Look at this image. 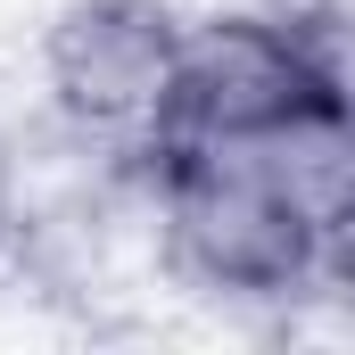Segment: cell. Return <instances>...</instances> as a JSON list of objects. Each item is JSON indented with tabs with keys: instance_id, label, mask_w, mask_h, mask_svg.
I'll use <instances>...</instances> for the list:
<instances>
[{
	"instance_id": "cell-1",
	"label": "cell",
	"mask_w": 355,
	"mask_h": 355,
	"mask_svg": "<svg viewBox=\"0 0 355 355\" xmlns=\"http://www.w3.org/2000/svg\"><path fill=\"white\" fill-rule=\"evenodd\" d=\"M141 174L174 281L232 306H289L314 289V232L272 198L240 141H166L141 157Z\"/></svg>"
},
{
	"instance_id": "cell-2",
	"label": "cell",
	"mask_w": 355,
	"mask_h": 355,
	"mask_svg": "<svg viewBox=\"0 0 355 355\" xmlns=\"http://www.w3.org/2000/svg\"><path fill=\"white\" fill-rule=\"evenodd\" d=\"M182 25L166 0H67L42 25V91L58 132L99 157H149L182 116Z\"/></svg>"
},
{
	"instance_id": "cell-3",
	"label": "cell",
	"mask_w": 355,
	"mask_h": 355,
	"mask_svg": "<svg viewBox=\"0 0 355 355\" xmlns=\"http://www.w3.org/2000/svg\"><path fill=\"white\" fill-rule=\"evenodd\" d=\"M306 99H322V91L306 75L297 25L272 8H223V17H198L182 42L174 141H257Z\"/></svg>"
},
{
	"instance_id": "cell-4",
	"label": "cell",
	"mask_w": 355,
	"mask_h": 355,
	"mask_svg": "<svg viewBox=\"0 0 355 355\" xmlns=\"http://www.w3.org/2000/svg\"><path fill=\"white\" fill-rule=\"evenodd\" d=\"M257 157V174L272 182V198L322 240L339 215L355 207V116L331 107V99H306L297 116H281L272 132L240 141Z\"/></svg>"
},
{
	"instance_id": "cell-5",
	"label": "cell",
	"mask_w": 355,
	"mask_h": 355,
	"mask_svg": "<svg viewBox=\"0 0 355 355\" xmlns=\"http://www.w3.org/2000/svg\"><path fill=\"white\" fill-rule=\"evenodd\" d=\"M17 190H25V157H17V141L0 132V257L17 248Z\"/></svg>"
},
{
	"instance_id": "cell-6",
	"label": "cell",
	"mask_w": 355,
	"mask_h": 355,
	"mask_svg": "<svg viewBox=\"0 0 355 355\" xmlns=\"http://www.w3.org/2000/svg\"><path fill=\"white\" fill-rule=\"evenodd\" d=\"M257 8H272V17H314V8H331V0H257Z\"/></svg>"
}]
</instances>
